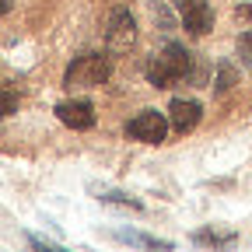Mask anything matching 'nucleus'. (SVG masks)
<instances>
[{"label":"nucleus","instance_id":"obj_4","mask_svg":"<svg viewBox=\"0 0 252 252\" xmlns=\"http://www.w3.org/2000/svg\"><path fill=\"white\" fill-rule=\"evenodd\" d=\"M179 7V18L186 25V32H193V35H207L214 28V11L207 0H175Z\"/></svg>","mask_w":252,"mask_h":252},{"label":"nucleus","instance_id":"obj_8","mask_svg":"<svg viewBox=\"0 0 252 252\" xmlns=\"http://www.w3.org/2000/svg\"><path fill=\"white\" fill-rule=\"evenodd\" d=\"M193 242H196V245H231L235 238H231V235H214V231H196Z\"/></svg>","mask_w":252,"mask_h":252},{"label":"nucleus","instance_id":"obj_10","mask_svg":"<svg viewBox=\"0 0 252 252\" xmlns=\"http://www.w3.org/2000/svg\"><path fill=\"white\" fill-rule=\"evenodd\" d=\"M98 200H105V203H116V207H130V210H140V203H137V200L123 196V193H102Z\"/></svg>","mask_w":252,"mask_h":252},{"label":"nucleus","instance_id":"obj_5","mask_svg":"<svg viewBox=\"0 0 252 252\" xmlns=\"http://www.w3.org/2000/svg\"><path fill=\"white\" fill-rule=\"evenodd\" d=\"M109 49H116V53H123V49H130L133 46V39H137V25H133V14L130 11H112V18H109Z\"/></svg>","mask_w":252,"mask_h":252},{"label":"nucleus","instance_id":"obj_11","mask_svg":"<svg viewBox=\"0 0 252 252\" xmlns=\"http://www.w3.org/2000/svg\"><path fill=\"white\" fill-rule=\"evenodd\" d=\"M231 81H235L231 67H220V77H217V91H228V88H231Z\"/></svg>","mask_w":252,"mask_h":252},{"label":"nucleus","instance_id":"obj_7","mask_svg":"<svg viewBox=\"0 0 252 252\" xmlns=\"http://www.w3.org/2000/svg\"><path fill=\"white\" fill-rule=\"evenodd\" d=\"M200 116H203V105L193 102V98H175V102L168 105V123H172L175 133H189V130L200 123Z\"/></svg>","mask_w":252,"mask_h":252},{"label":"nucleus","instance_id":"obj_1","mask_svg":"<svg viewBox=\"0 0 252 252\" xmlns=\"http://www.w3.org/2000/svg\"><path fill=\"white\" fill-rule=\"evenodd\" d=\"M189 67H193V53H186V46H179V42H168L147 63V81L154 88H172L182 77H189Z\"/></svg>","mask_w":252,"mask_h":252},{"label":"nucleus","instance_id":"obj_6","mask_svg":"<svg viewBox=\"0 0 252 252\" xmlns=\"http://www.w3.org/2000/svg\"><path fill=\"white\" fill-rule=\"evenodd\" d=\"M56 116H60L63 126H70V130H91V126H94V105L84 102V98L60 102L56 105Z\"/></svg>","mask_w":252,"mask_h":252},{"label":"nucleus","instance_id":"obj_14","mask_svg":"<svg viewBox=\"0 0 252 252\" xmlns=\"http://www.w3.org/2000/svg\"><path fill=\"white\" fill-rule=\"evenodd\" d=\"M7 11H11V0H0V18H4Z\"/></svg>","mask_w":252,"mask_h":252},{"label":"nucleus","instance_id":"obj_2","mask_svg":"<svg viewBox=\"0 0 252 252\" xmlns=\"http://www.w3.org/2000/svg\"><path fill=\"white\" fill-rule=\"evenodd\" d=\"M112 74V63L109 56L102 53H88V56H77L67 74H63V88H70V91H84V88H102Z\"/></svg>","mask_w":252,"mask_h":252},{"label":"nucleus","instance_id":"obj_3","mask_svg":"<svg viewBox=\"0 0 252 252\" xmlns=\"http://www.w3.org/2000/svg\"><path fill=\"white\" fill-rule=\"evenodd\" d=\"M165 133H168V123H165V116L158 109H144L140 116H133L126 123V137H133L140 144H161Z\"/></svg>","mask_w":252,"mask_h":252},{"label":"nucleus","instance_id":"obj_9","mask_svg":"<svg viewBox=\"0 0 252 252\" xmlns=\"http://www.w3.org/2000/svg\"><path fill=\"white\" fill-rule=\"evenodd\" d=\"M11 112H18V94L14 91H0V119L11 116Z\"/></svg>","mask_w":252,"mask_h":252},{"label":"nucleus","instance_id":"obj_12","mask_svg":"<svg viewBox=\"0 0 252 252\" xmlns=\"http://www.w3.org/2000/svg\"><path fill=\"white\" fill-rule=\"evenodd\" d=\"M238 53L242 56H252V32H245V35L238 39Z\"/></svg>","mask_w":252,"mask_h":252},{"label":"nucleus","instance_id":"obj_13","mask_svg":"<svg viewBox=\"0 0 252 252\" xmlns=\"http://www.w3.org/2000/svg\"><path fill=\"white\" fill-rule=\"evenodd\" d=\"M235 18H242V21L252 25V4H238V7H235Z\"/></svg>","mask_w":252,"mask_h":252}]
</instances>
